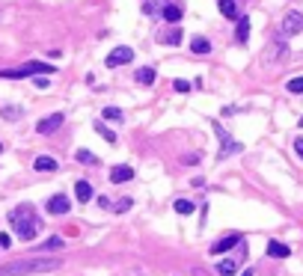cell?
<instances>
[{
	"mask_svg": "<svg viewBox=\"0 0 303 276\" xmlns=\"http://www.w3.org/2000/svg\"><path fill=\"white\" fill-rule=\"evenodd\" d=\"M63 259H54V256H30V259H15L0 264V276H36V273H50V270H60Z\"/></svg>",
	"mask_w": 303,
	"mask_h": 276,
	"instance_id": "1",
	"label": "cell"
},
{
	"mask_svg": "<svg viewBox=\"0 0 303 276\" xmlns=\"http://www.w3.org/2000/svg\"><path fill=\"white\" fill-rule=\"evenodd\" d=\"M9 223H12L15 235H18L24 243H30L36 235H39V229H42V223H39V217H36L33 205H27V202L9 211Z\"/></svg>",
	"mask_w": 303,
	"mask_h": 276,
	"instance_id": "2",
	"label": "cell"
},
{
	"mask_svg": "<svg viewBox=\"0 0 303 276\" xmlns=\"http://www.w3.org/2000/svg\"><path fill=\"white\" fill-rule=\"evenodd\" d=\"M54 71H57L54 66L33 60V63L21 66V69H3V71H0V77H33V74H54Z\"/></svg>",
	"mask_w": 303,
	"mask_h": 276,
	"instance_id": "3",
	"label": "cell"
},
{
	"mask_svg": "<svg viewBox=\"0 0 303 276\" xmlns=\"http://www.w3.org/2000/svg\"><path fill=\"white\" fill-rule=\"evenodd\" d=\"M214 134L220 137V155H217L220 160H223V157H229V155H238V152L244 149V146H241L238 140H232L229 134H226V131H223V128H220L217 122H214Z\"/></svg>",
	"mask_w": 303,
	"mask_h": 276,
	"instance_id": "4",
	"label": "cell"
},
{
	"mask_svg": "<svg viewBox=\"0 0 303 276\" xmlns=\"http://www.w3.org/2000/svg\"><path fill=\"white\" fill-rule=\"evenodd\" d=\"M134 60V51L128 48V45H119V48H113V51L107 53V69H116V66H125V63H131Z\"/></svg>",
	"mask_w": 303,
	"mask_h": 276,
	"instance_id": "5",
	"label": "cell"
},
{
	"mask_svg": "<svg viewBox=\"0 0 303 276\" xmlns=\"http://www.w3.org/2000/svg\"><path fill=\"white\" fill-rule=\"evenodd\" d=\"M45 208H48V214H57V217H60V214H68V211H71V199H68L66 193H54Z\"/></svg>",
	"mask_w": 303,
	"mask_h": 276,
	"instance_id": "6",
	"label": "cell"
},
{
	"mask_svg": "<svg viewBox=\"0 0 303 276\" xmlns=\"http://www.w3.org/2000/svg\"><path fill=\"white\" fill-rule=\"evenodd\" d=\"M63 122H66V116H63V113H50V116H45V119H39L36 131L48 137V134H54L57 128H63Z\"/></svg>",
	"mask_w": 303,
	"mask_h": 276,
	"instance_id": "7",
	"label": "cell"
},
{
	"mask_svg": "<svg viewBox=\"0 0 303 276\" xmlns=\"http://www.w3.org/2000/svg\"><path fill=\"white\" fill-rule=\"evenodd\" d=\"M303 30V15L300 12H288L283 18V36H297Z\"/></svg>",
	"mask_w": 303,
	"mask_h": 276,
	"instance_id": "8",
	"label": "cell"
},
{
	"mask_svg": "<svg viewBox=\"0 0 303 276\" xmlns=\"http://www.w3.org/2000/svg\"><path fill=\"white\" fill-rule=\"evenodd\" d=\"M238 243H244V235H226V238L211 243V253H229V250H235Z\"/></svg>",
	"mask_w": 303,
	"mask_h": 276,
	"instance_id": "9",
	"label": "cell"
},
{
	"mask_svg": "<svg viewBox=\"0 0 303 276\" xmlns=\"http://www.w3.org/2000/svg\"><path fill=\"white\" fill-rule=\"evenodd\" d=\"M131 178H134V170H131V167H125V163L110 170V181H113V184H125V181H131Z\"/></svg>",
	"mask_w": 303,
	"mask_h": 276,
	"instance_id": "10",
	"label": "cell"
},
{
	"mask_svg": "<svg viewBox=\"0 0 303 276\" xmlns=\"http://www.w3.org/2000/svg\"><path fill=\"white\" fill-rule=\"evenodd\" d=\"M57 167H60V163H57L54 157H48V155H39L33 160V170H36V173H57Z\"/></svg>",
	"mask_w": 303,
	"mask_h": 276,
	"instance_id": "11",
	"label": "cell"
},
{
	"mask_svg": "<svg viewBox=\"0 0 303 276\" xmlns=\"http://www.w3.org/2000/svg\"><path fill=\"white\" fill-rule=\"evenodd\" d=\"M268 256L270 259H288L291 256V246L280 243V241H268Z\"/></svg>",
	"mask_w": 303,
	"mask_h": 276,
	"instance_id": "12",
	"label": "cell"
},
{
	"mask_svg": "<svg viewBox=\"0 0 303 276\" xmlns=\"http://www.w3.org/2000/svg\"><path fill=\"white\" fill-rule=\"evenodd\" d=\"M161 15H164V21H169V24H179L185 12H182V6H179V3H167V6L161 9Z\"/></svg>",
	"mask_w": 303,
	"mask_h": 276,
	"instance_id": "13",
	"label": "cell"
},
{
	"mask_svg": "<svg viewBox=\"0 0 303 276\" xmlns=\"http://www.w3.org/2000/svg\"><path fill=\"white\" fill-rule=\"evenodd\" d=\"M235 39L241 42V45H247V39H250V18L241 15L238 18V30H235Z\"/></svg>",
	"mask_w": 303,
	"mask_h": 276,
	"instance_id": "14",
	"label": "cell"
},
{
	"mask_svg": "<svg viewBox=\"0 0 303 276\" xmlns=\"http://www.w3.org/2000/svg\"><path fill=\"white\" fill-rule=\"evenodd\" d=\"M74 196H78V202H89L92 199V184L89 181H78L74 184Z\"/></svg>",
	"mask_w": 303,
	"mask_h": 276,
	"instance_id": "15",
	"label": "cell"
},
{
	"mask_svg": "<svg viewBox=\"0 0 303 276\" xmlns=\"http://www.w3.org/2000/svg\"><path fill=\"white\" fill-rule=\"evenodd\" d=\"M217 6H220V12H223V15L226 18H232V21H238V3L235 0H217Z\"/></svg>",
	"mask_w": 303,
	"mask_h": 276,
	"instance_id": "16",
	"label": "cell"
},
{
	"mask_svg": "<svg viewBox=\"0 0 303 276\" xmlns=\"http://www.w3.org/2000/svg\"><path fill=\"white\" fill-rule=\"evenodd\" d=\"M134 80L143 84V87H152V84H155V69H149V66H146V69H137Z\"/></svg>",
	"mask_w": 303,
	"mask_h": 276,
	"instance_id": "17",
	"label": "cell"
},
{
	"mask_svg": "<svg viewBox=\"0 0 303 276\" xmlns=\"http://www.w3.org/2000/svg\"><path fill=\"white\" fill-rule=\"evenodd\" d=\"M217 273H220V276H235V273H238V261H235V259H223V261L217 264Z\"/></svg>",
	"mask_w": 303,
	"mask_h": 276,
	"instance_id": "18",
	"label": "cell"
},
{
	"mask_svg": "<svg viewBox=\"0 0 303 276\" xmlns=\"http://www.w3.org/2000/svg\"><path fill=\"white\" fill-rule=\"evenodd\" d=\"M190 51L193 53H211V42L202 39V36H196V39H190Z\"/></svg>",
	"mask_w": 303,
	"mask_h": 276,
	"instance_id": "19",
	"label": "cell"
},
{
	"mask_svg": "<svg viewBox=\"0 0 303 276\" xmlns=\"http://www.w3.org/2000/svg\"><path fill=\"white\" fill-rule=\"evenodd\" d=\"M172 208H175V214H182V217H185V214H193V211H196V205H193L190 199H175V202H172Z\"/></svg>",
	"mask_w": 303,
	"mask_h": 276,
	"instance_id": "20",
	"label": "cell"
},
{
	"mask_svg": "<svg viewBox=\"0 0 303 276\" xmlns=\"http://www.w3.org/2000/svg\"><path fill=\"white\" fill-rule=\"evenodd\" d=\"M74 157H78V163H84V167H92V163H98V157L92 155V152H86V149H78V152H74Z\"/></svg>",
	"mask_w": 303,
	"mask_h": 276,
	"instance_id": "21",
	"label": "cell"
},
{
	"mask_svg": "<svg viewBox=\"0 0 303 276\" xmlns=\"http://www.w3.org/2000/svg\"><path fill=\"white\" fill-rule=\"evenodd\" d=\"M95 134H101V137L107 140V143H116V134H113V131H110L104 122H95Z\"/></svg>",
	"mask_w": 303,
	"mask_h": 276,
	"instance_id": "22",
	"label": "cell"
},
{
	"mask_svg": "<svg viewBox=\"0 0 303 276\" xmlns=\"http://www.w3.org/2000/svg\"><path fill=\"white\" fill-rule=\"evenodd\" d=\"M164 45H182V30H169V33L161 36Z\"/></svg>",
	"mask_w": 303,
	"mask_h": 276,
	"instance_id": "23",
	"label": "cell"
},
{
	"mask_svg": "<svg viewBox=\"0 0 303 276\" xmlns=\"http://www.w3.org/2000/svg\"><path fill=\"white\" fill-rule=\"evenodd\" d=\"M101 116H104L107 122H122V119H125L119 107H104V113H101Z\"/></svg>",
	"mask_w": 303,
	"mask_h": 276,
	"instance_id": "24",
	"label": "cell"
},
{
	"mask_svg": "<svg viewBox=\"0 0 303 276\" xmlns=\"http://www.w3.org/2000/svg\"><path fill=\"white\" fill-rule=\"evenodd\" d=\"M0 116H3V119H9V122H15V119H21V107H12V104H9V107H3V110H0Z\"/></svg>",
	"mask_w": 303,
	"mask_h": 276,
	"instance_id": "25",
	"label": "cell"
},
{
	"mask_svg": "<svg viewBox=\"0 0 303 276\" xmlns=\"http://www.w3.org/2000/svg\"><path fill=\"white\" fill-rule=\"evenodd\" d=\"M286 89L291 92V95H303V77H291L286 84Z\"/></svg>",
	"mask_w": 303,
	"mask_h": 276,
	"instance_id": "26",
	"label": "cell"
},
{
	"mask_svg": "<svg viewBox=\"0 0 303 276\" xmlns=\"http://www.w3.org/2000/svg\"><path fill=\"white\" fill-rule=\"evenodd\" d=\"M48 250H63V238H48V241L42 243L39 253H48Z\"/></svg>",
	"mask_w": 303,
	"mask_h": 276,
	"instance_id": "27",
	"label": "cell"
},
{
	"mask_svg": "<svg viewBox=\"0 0 303 276\" xmlns=\"http://www.w3.org/2000/svg\"><path fill=\"white\" fill-rule=\"evenodd\" d=\"M131 205H134V199H119L116 211H119V214H125V211H131Z\"/></svg>",
	"mask_w": 303,
	"mask_h": 276,
	"instance_id": "28",
	"label": "cell"
},
{
	"mask_svg": "<svg viewBox=\"0 0 303 276\" xmlns=\"http://www.w3.org/2000/svg\"><path fill=\"white\" fill-rule=\"evenodd\" d=\"M172 87H175V92H190V84H187V80H172Z\"/></svg>",
	"mask_w": 303,
	"mask_h": 276,
	"instance_id": "29",
	"label": "cell"
},
{
	"mask_svg": "<svg viewBox=\"0 0 303 276\" xmlns=\"http://www.w3.org/2000/svg\"><path fill=\"white\" fill-rule=\"evenodd\" d=\"M33 84H36L39 89H48V87H50V80H48V77H42V74H36V80H33Z\"/></svg>",
	"mask_w": 303,
	"mask_h": 276,
	"instance_id": "30",
	"label": "cell"
},
{
	"mask_svg": "<svg viewBox=\"0 0 303 276\" xmlns=\"http://www.w3.org/2000/svg\"><path fill=\"white\" fill-rule=\"evenodd\" d=\"M294 152H297V157L303 160V137H297V140H294Z\"/></svg>",
	"mask_w": 303,
	"mask_h": 276,
	"instance_id": "31",
	"label": "cell"
},
{
	"mask_svg": "<svg viewBox=\"0 0 303 276\" xmlns=\"http://www.w3.org/2000/svg\"><path fill=\"white\" fill-rule=\"evenodd\" d=\"M193 276H205L202 273V267H193Z\"/></svg>",
	"mask_w": 303,
	"mask_h": 276,
	"instance_id": "32",
	"label": "cell"
},
{
	"mask_svg": "<svg viewBox=\"0 0 303 276\" xmlns=\"http://www.w3.org/2000/svg\"><path fill=\"white\" fill-rule=\"evenodd\" d=\"M241 276H252V270H244V273H241Z\"/></svg>",
	"mask_w": 303,
	"mask_h": 276,
	"instance_id": "33",
	"label": "cell"
},
{
	"mask_svg": "<svg viewBox=\"0 0 303 276\" xmlns=\"http://www.w3.org/2000/svg\"><path fill=\"white\" fill-rule=\"evenodd\" d=\"M300 128H303V116H300Z\"/></svg>",
	"mask_w": 303,
	"mask_h": 276,
	"instance_id": "34",
	"label": "cell"
},
{
	"mask_svg": "<svg viewBox=\"0 0 303 276\" xmlns=\"http://www.w3.org/2000/svg\"><path fill=\"white\" fill-rule=\"evenodd\" d=\"M0 152H3V146H0Z\"/></svg>",
	"mask_w": 303,
	"mask_h": 276,
	"instance_id": "35",
	"label": "cell"
}]
</instances>
